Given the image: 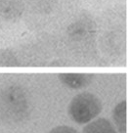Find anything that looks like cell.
I'll return each mask as SVG.
<instances>
[{
    "instance_id": "10",
    "label": "cell",
    "mask_w": 131,
    "mask_h": 133,
    "mask_svg": "<svg viewBox=\"0 0 131 133\" xmlns=\"http://www.w3.org/2000/svg\"><path fill=\"white\" fill-rule=\"evenodd\" d=\"M22 66L16 48H0V68Z\"/></svg>"
},
{
    "instance_id": "2",
    "label": "cell",
    "mask_w": 131,
    "mask_h": 133,
    "mask_svg": "<svg viewBox=\"0 0 131 133\" xmlns=\"http://www.w3.org/2000/svg\"><path fill=\"white\" fill-rule=\"evenodd\" d=\"M30 100L28 91L20 84H9L0 89V121L19 123L29 117Z\"/></svg>"
},
{
    "instance_id": "8",
    "label": "cell",
    "mask_w": 131,
    "mask_h": 133,
    "mask_svg": "<svg viewBox=\"0 0 131 133\" xmlns=\"http://www.w3.org/2000/svg\"><path fill=\"white\" fill-rule=\"evenodd\" d=\"M82 133H119L115 126L105 117H98L83 127Z\"/></svg>"
},
{
    "instance_id": "11",
    "label": "cell",
    "mask_w": 131,
    "mask_h": 133,
    "mask_svg": "<svg viewBox=\"0 0 131 133\" xmlns=\"http://www.w3.org/2000/svg\"><path fill=\"white\" fill-rule=\"evenodd\" d=\"M48 133H79L75 128L68 125H59L50 130Z\"/></svg>"
},
{
    "instance_id": "5",
    "label": "cell",
    "mask_w": 131,
    "mask_h": 133,
    "mask_svg": "<svg viewBox=\"0 0 131 133\" xmlns=\"http://www.w3.org/2000/svg\"><path fill=\"white\" fill-rule=\"evenodd\" d=\"M103 47L105 51L113 57H119L125 52V29L124 25H119L109 31L105 32L103 36Z\"/></svg>"
},
{
    "instance_id": "4",
    "label": "cell",
    "mask_w": 131,
    "mask_h": 133,
    "mask_svg": "<svg viewBox=\"0 0 131 133\" xmlns=\"http://www.w3.org/2000/svg\"><path fill=\"white\" fill-rule=\"evenodd\" d=\"M102 112V102L98 96L90 92H81L70 100L68 115L77 124H87L97 118Z\"/></svg>"
},
{
    "instance_id": "3",
    "label": "cell",
    "mask_w": 131,
    "mask_h": 133,
    "mask_svg": "<svg viewBox=\"0 0 131 133\" xmlns=\"http://www.w3.org/2000/svg\"><path fill=\"white\" fill-rule=\"evenodd\" d=\"M96 25L91 16L86 12L78 13L65 30L67 44L74 52H81L94 40Z\"/></svg>"
},
{
    "instance_id": "7",
    "label": "cell",
    "mask_w": 131,
    "mask_h": 133,
    "mask_svg": "<svg viewBox=\"0 0 131 133\" xmlns=\"http://www.w3.org/2000/svg\"><path fill=\"white\" fill-rule=\"evenodd\" d=\"M58 78L62 84L70 89H82L90 85L94 75L91 74H60Z\"/></svg>"
},
{
    "instance_id": "6",
    "label": "cell",
    "mask_w": 131,
    "mask_h": 133,
    "mask_svg": "<svg viewBox=\"0 0 131 133\" xmlns=\"http://www.w3.org/2000/svg\"><path fill=\"white\" fill-rule=\"evenodd\" d=\"M29 0H0V21L17 23L24 19Z\"/></svg>"
},
{
    "instance_id": "12",
    "label": "cell",
    "mask_w": 131,
    "mask_h": 133,
    "mask_svg": "<svg viewBox=\"0 0 131 133\" xmlns=\"http://www.w3.org/2000/svg\"><path fill=\"white\" fill-rule=\"evenodd\" d=\"M0 23H1V21H0Z\"/></svg>"
},
{
    "instance_id": "1",
    "label": "cell",
    "mask_w": 131,
    "mask_h": 133,
    "mask_svg": "<svg viewBox=\"0 0 131 133\" xmlns=\"http://www.w3.org/2000/svg\"><path fill=\"white\" fill-rule=\"evenodd\" d=\"M74 0H29L24 21L29 29L49 35V29L74 14Z\"/></svg>"
},
{
    "instance_id": "9",
    "label": "cell",
    "mask_w": 131,
    "mask_h": 133,
    "mask_svg": "<svg viewBox=\"0 0 131 133\" xmlns=\"http://www.w3.org/2000/svg\"><path fill=\"white\" fill-rule=\"evenodd\" d=\"M126 101H122L113 109L112 117L114 121V125L119 133H126Z\"/></svg>"
}]
</instances>
